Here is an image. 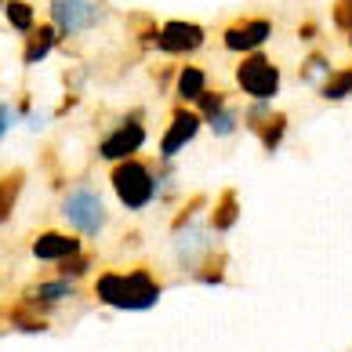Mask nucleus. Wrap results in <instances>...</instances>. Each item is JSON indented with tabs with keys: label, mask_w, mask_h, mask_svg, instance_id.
I'll return each instance as SVG.
<instances>
[{
	"label": "nucleus",
	"mask_w": 352,
	"mask_h": 352,
	"mask_svg": "<svg viewBox=\"0 0 352 352\" xmlns=\"http://www.w3.org/2000/svg\"><path fill=\"white\" fill-rule=\"evenodd\" d=\"M349 47H352V33H349Z\"/></svg>",
	"instance_id": "obj_29"
},
{
	"label": "nucleus",
	"mask_w": 352,
	"mask_h": 352,
	"mask_svg": "<svg viewBox=\"0 0 352 352\" xmlns=\"http://www.w3.org/2000/svg\"><path fill=\"white\" fill-rule=\"evenodd\" d=\"M4 4H8V0H0V11H4Z\"/></svg>",
	"instance_id": "obj_28"
},
{
	"label": "nucleus",
	"mask_w": 352,
	"mask_h": 352,
	"mask_svg": "<svg viewBox=\"0 0 352 352\" xmlns=\"http://www.w3.org/2000/svg\"><path fill=\"white\" fill-rule=\"evenodd\" d=\"M98 302H106L113 309H153L160 302V283L153 280L149 269H131V272H102L95 283Z\"/></svg>",
	"instance_id": "obj_1"
},
{
	"label": "nucleus",
	"mask_w": 352,
	"mask_h": 352,
	"mask_svg": "<svg viewBox=\"0 0 352 352\" xmlns=\"http://www.w3.org/2000/svg\"><path fill=\"white\" fill-rule=\"evenodd\" d=\"M204 91H207V73L200 66H182L178 69V80H175L178 102H197Z\"/></svg>",
	"instance_id": "obj_14"
},
{
	"label": "nucleus",
	"mask_w": 352,
	"mask_h": 352,
	"mask_svg": "<svg viewBox=\"0 0 352 352\" xmlns=\"http://www.w3.org/2000/svg\"><path fill=\"white\" fill-rule=\"evenodd\" d=\"M254 135L262 138L265 153H276V149L283 146V135H287V116H283V113H272L269 120H262V124L254 127Z\"/></svg>",
	"instance_id": "obj_18"
},
{
	"label": "nucleus",
	"mask_w": 352,
	"mask_h": 352,
	"mask_svg": "<svg viewBox=\"0 0 352 352\" xmlns=\"http://www.w3.org/2000/svg\"><path fill=\"white\" fill-rule=\"evenodd\" d=\"M33 294L41 298V302H62V298H69V294H73V283L62 276V280H55V283H41Z\"/></svg>",
	"instance_id": "obj_22"
},
{
	"label": "nucleus",
	"mask_w": 352,
	"mask_h": 352,
	"mask_svg": "<svg viewBox=\"0 0 352 352\" xmlns=\"http://www.w3.org/2000/svg\"><path fill=\"white\" fill-rule=\"evenodd\" d=\"M298 36H302V41H316V36H320V25H316V22H302V25H298Z\"/></svg>",
	"instance_id": "obj_27"
},
{
	"label": "nucleus",
	"mask_w": 352,
	"mask_h": 352,
	"mask_svg": "<svg viewBox=\"0 0 352 352\" xmlns=\"http://www.w3.org/2000/svg\"><path fill=\"white\" fill-rule=\"evenodd\" d=\"M87 265H91L87 258H76L73 254V258H66V262L58 265V272H62V276H80V272H87Z\"/></svg>",
	"instance_id": "obj_26"
},
{
	"label": "nucleus",
	"mask_w": 352,
	"mask_h": 352,
	"mask_svg": "<svg viewBox=\"0 0 352 352\" xmlns=\"http://www.w3.org/2000/svg\"><path fill=\"white\" fill-rule=\"evenodd\" d=\"M167 178L171 175H156L149 164H142V160H120V164H113V171H109V182H113V192H116V200H120L127 211H142V207H149L156 197H160V189L167 186Z\"/></svg>",
	"instance_id": "obj_2"
},
{
	"label": "nucleus",
	"mask_w": 352,
	"mask_h": 352,
	"mask_svg": "<svg viewBox=\"0 0 352 352\" xmlns=\"http://www.w3.org/2000/svg\"><path fill=\"white\" fill-rule=\"evenodd\" d=\"M221 109H226V95H221V91H204V95L197 98V113L204 116V120H214Z\"/></svg>",
	"instance_id": "obj_20"
},
{
	"label": "nucleus",
	"mask_w": 352,
	"mask_h": 352,
	"mask_svg": "<svg viewBox=\"0 0 352 352\" xmlns=\"http://www.w3.org/2000/svg\"><path fill=\"white\" fill-rule=\"evenodd\" d=\"M331 25H334V30H342V33H352V0H334Z\"/></svg>",
	"instance_id": "obj_23"
},
{
	"label": "nucleus",
	"mask_w": 352,
	"mask_h": 352,
	"mask_svg": "<svg viewBox=\"0 0 352 352\" xmlns=\"http://www.w3.org/2000/svg\"><path fill=\"white\" fill-rule=\"evenodd\" d=\"M269 116H272V106H269V102H258V98H254V106L243 113V120H247V127L254 131V127L262 124V120H269Z\"/></svg>",
	"instance_id": "obj_25"
},
{
	"label": "nucleus",
	"mask_w": 352,
	"mask_h": 352,
	"mask_svg": "<svg viewBox=\"0 0 352 352\" xmlns=\"http://www.w3.org/2000/svg\"><path fill=\"white\" fill-rule=\"evenodd\" d=\"M272 30H276L272 19H262V15L236 19V22L226 25L221 44H226V51H232V55H254V51H262V44H269Z\"/></svg>",
	"instance_id": "obj_5"
},
{
	"label": "nucleus",
	"mask_w": 352,
	"mask_h": 352,
	"mask_svg": "<svg viewBox=\"0 0 352 352\" xmlns=\"http://www.w3.org/2000/svg\"><path fill=\"white\" fill-rule=\"evenodd\" d=\"M302 84H312V87H320L323 80L331 76V58L323 55V51H312V55L305 58V66H302Z\"/></svg>",
	"instance_id": "obj_19"
},
{
	"label": "nucleus",
	"mask_w": 352,
	"mask_h": 352,
	"mask_svg": "<svg viewBox=\"0 0 352 352\" xmlns=\"http://www.w3.org/2000/svg\"><path fill=\"white\" fill-rule=\"evenodd\" d=\"M236 84L247 98H258V102H272L280 95V84H283V73L280 66L272 62L269 55L262 51H254V55H247L240 66H236Z\"/></svg>",
	"instance_id": "obj_3"
},
{
	"label": "nucleus",
	"mask_w": 352,
	"mask_h": 352,
	"mask_svg": "<svg viewBox=\"0 0 352 352\" xmlns=\"http://www.w3.org/2000/svg\"><path fill=\"white\" fill-rule=\"evenodd\" d=\"M211 232H207V226H182L175 229V251H178V262L186 269H197V262H207V254H211Z\"/></svg>",
	"instance_id": "obj_10"
},
{
	"label": "nucleus",
	"mask_w": 352,
	"mask_h": 352,
	"mask_svg": "<svg viewBox=\"0 0 352 352\" xmlns=\"http://www.w3.org/2000/svg\"><path fill=\"white\" fill-rule=\"evenodd\" d=\"M240 218V200H236V189H221L218 204L211 207V229L214 232H229L232 226H236Z\"/></svg>",
	"instance_id": "obj_13"
},
{
	"label": "nucleus",
	"mask_w": 352,
	"mask_h": 352,
	"mask_svg": "<svg viewBox=\"0 0 352 352\" xmlns=\"http://www.w3.org/2000/svg\"><path fill=\"white\" fill-rule=\"evenodd\" d=\"M76 251H80V240L66 236V232H58V229H47L33 240V254L41 258V262H66Z\"/></svg>",
	"instance_id": "obj_11"
},
{
	"label": "nucleus",
	"mask_w": 352,
	"mask_h": 352,
	"mask_svg": "<svg viewBox=\"0 0 352 352\" xmlns=\"http://www.w3.org/2000/svg\"><path fill=\"white\" fill-rule=\"evenodd\" d=\"M156 47L164 55H192L197 47H204V25L197 22H164L160 25V36H156Z\"/></svg>",
	"instance_id": "obj_9"
},
{
	"label": "nucleus",
	"mask_w": 352,
	"mask_h": 352,
	"mask_svg": "<svg viewBox=\"0 0 352 352\" xmlns=\"http://www.w3.org/2000/svg\"><path fill=\"white\" fill-rule=\"evenodd\" d=\"M58 30L55 25H36V30L25 36V51H22V62L25 66H41V62L51 55V47H55V41H58Z\"/></svg>",
	"instance_id": "obj_12"
},
{
	"label": "nucleus",
	"mask_w": 352,
	"mask_h": 352,
	"mask_svg": "<svg viewBox=\"0 0 352 352\" xmlns=\"http://www.w3.org/2000/svg\"><path fill=\"white\" fill-rule=\"evenodd\" d=\"M98 19H102V8L95 0H51V25H55L62 36L84 33Z\"/></svg>",
	"instance_id": "obj_7"
},
{
	"label": "nucleus",
	"mask_w": 352,
	"mask_h": 352,
	"mask_svg": "<svg viewBox=\"0 0 352 352\" xmlns=\"http://www.w3.org/2000/svg\"><path fill=\"white\" fill-rule=\"evenodd\" d=\"M240 120H243V116L236 113V109H221L218 116H214V120H207V124H211V131L218 135V138H226V135H232V131H236V127H240Z\"/></svg>",
	"instance_id": "obj_21"
},
{
	"label": "nucleus",
	"mask_w": 352,
	"mask_h": 352,
	"mask_svg": "<svg viewBox=\"0 0 352 352\" xmlns=\"http://www.w3.org/2000/svg\"><path fill=\"white\" fill-rule=\"evenodd\" d=\"M62 218L69 221V226L76 232H84V236H98L102 229H106V204H102V197L91 186H76L69 189L66 197H62Z\"/></svg>",
	"instance_id": "obj_4"
},
{
	"label": "nucleus",
	"mask_w": 352,
	"mask_h": 352,
	"mask_svg": "<svg viewBox=\"0 0 352 352\" xmlns=\"http://www.w3.org/2000/svg\"><path fill=\"white\" fill-rule=\"evenodd\" d=\"M142 113H131L124 124H116V131L102 138V160H109V164H120V160H131V156L146 146V124L138 120Z\"/></svg>",
	"instance_id": "obj_6"
},
{
	"label": "nucleus",
	"mask_w": 352,
	"mask_h": 352,
	"mask_svg": "<svg viewBox=\"0 0 352 352\" xmlns=\"http://www.w3.org/2000/svg\"><path fill=\"white\" fill-rule=\"evenodd\" d=\"M19 116H22V113H19L15 106H11V102L0 98V142H4V138H8V131L19 124Z\"/></svg>",
	"instance_id": "obj_24"
},
{
	"label": "nucleus",
	"mask_w": 352,
	"mask_h": 352,
	"mask_svg": "<svg viewBox=\"0 0 352 352\" xmlns=\"http://www.w3.org/2000/svg\"><path fill=\"white\" fill-rule=\"evenodd\" d=\"M22 182H25L22 171H0V226H4V221L11 218V211H15Z\"/></svg>",
	"instance_id": "obj_16"
},
{
	"label": "nucleus",
	"mask_w": 352,
	"mask_h": 352,
	"mask_svg": "<svg viewBox=\"0 0 352 352\" xmlns=\"http://www.w3.org/2000/svg\"><path fill=\"white\" fill-rule=\"evenodd\" d=\"M4 15H8V22H11V30L22 33V36H30V33L36 30V11H33L30 0H8V4H4Z\"/></svg>",
	"instance_id": "obj_17"
},
{
	"label": "nucleus",
	"mask_w": 352,
	"mask_h": 352,
	"mask_svg": "<svg viewBox=\"0 0 352 352\" xmlns=\"http://www.w3.org/2000/svg\"><path fill=\"white\" fill-rule=\"evenodd\" d=\"M200 124H204V116L197 109H175L171 113V124H167V131L160 138V160H175V156L189 146L192 138H197L200 131Z\"/></svg>",
	"instance_id": "obj_8"
},
{
	"label": "nucleus",
	"mask_w": 352,
	"mask_h": 352,
	"mask_svg": "<svg viewBox=\"0 0 352 352\" xmlns=\"http://www.w3.org/2000/svg\"><path fill=\"white\" fill-rule=\"evenodd\" d=\"M316 91H320L323 102H345V98H352V66L331 69V76H327V80H323Z\"/></svg>",
	"instance_id": "obj_15"
}]
</instances>
